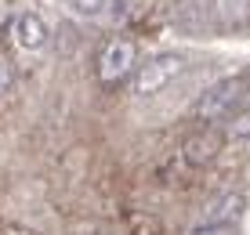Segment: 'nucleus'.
<instances>
[{
    "label": "nucleus",
    "instance_id": "nucleus-1",
    "mask_svg": "<svg viewBox=\"0 0 250 235\" xmlns=\"http://www.w3.org/2000/svg\"><path fill=\"white\" fill-rule=\"evenodd\" d=\"M247 83H250V80H243V76H229V80H218L214 87H207L200 98H196L192 116L200 119V123H221V119L236 116V105H239V98H243Z\"/></svg>",
    "mask_w": 250,
    "mask_h": 235
},
{
    "label": "nucleus",
    "instance_id": "nucleus-2",
    "mask_svg": "<svg viewBox=\"0 0 250 235\" xmlns=\"http://www.w3.org/2000/svg\"><path fill=\"white\" fill-rule=\"evenodd\" d=\"M182 73H185V55H178V51H160V55H152L145 65H138L131 87H134L138 98H152L163 87H170Z\"/></svg>",
    "mask_w": 250,
    "mask_h": 235
},
{
    "label": "nucleus",
    "instance_id": "nucleus-3",
    "mask_svg": "<svg viewBox=\"0 0 250 235\" xmlns=\"http://www.w3.org/2000/svg\"><path fill=\"white\" fill-rule=\"evenodd\" d=\"M134 65H138L134 40L113 37L105 47H102V55H98V80L105 83V87H116V83H124L127 76L134 73Z\"/></svg>",
    "mask_w": 250,
    "mask_h": 235
},
{
    "label": "nucleus",
    "instance_id": "nucleus-4",
    "mask_svg": "<svg viewBox=\"0 0 250 235\" xmlns=\"http://www.w3.org/2000/svg\"><path fill=\"white\" fill-rule=\"evenodd\" d=\"M225 137H229L225 130H218L214 123H203L200 130H192V134L182 141V159L188 163V167H207V163L218 159Z\"/></svg>",
    "mask_w": 250,
    "mask_h": 235
},
{
    "label": "nucleus",
    "instance_id": "nucleus-5",
    "mask_svg": "<svg viewBox=\"0 0 250 235\" xmlns=\"http://www.w3.org/2000/svg\"><path fill=\"white\" fill-rule=\"evenodd\" d=\"M7 33H11V40L19 43V47H25V51H40L47 43V25H44V19L40 15H15L11 19V25H7Z\"/></svg>",
    "mask_w": 250,
    "mask_h": 235
},
{
    "label": "nucleus",
    "instance_id": "nucleus-6",
    "mask_svg": "<svg viewBox=\"0 0 250 235\" xmlns=\"http://www.w3.org/2000/svg\"><path fill=\"white\" fill-rule=\"evenodd\" d=\"M247 210V196L243 192H225L221 199H214L203 214V224H236Z\"/></svg>",
    "mask_w": 250,
    "mask_h": 235
},
{
    "label": "nucleus",
    "instance_id": "nucleus-7",
    "mask_svg": "<svg viewBox=\"0 0 250 235\" xmlns=\"http://www.w3.org/2000/svg\"><path fill=\"white\" fill-rule=\"evenodd\" d=\"M225 134L232 137V141H250V109H247V112H236V116H229Z\"/></svg>",
    "mask_w": 250,
    "mask_h": 235
},
{
    "label": "nucleus",
    "instance_id": "nucleus-8",
    "mask_svg": "<svg viewBox=\"0 0 250 235\" xmlns=\"http://www.w3.org/2000/svg\"><path fill=\"white\" fill-rule=\"evenodd\" d=\"M11 83H15V65L7 62L4 55H0V98H4V94L11 91Z\"/></svg>",
    "mask_w": 250,
    "mask_h": 235
},
{
    "label": "nucleus",
    "instance_id": "nucleus-9",
    "mask_svg": "<svg viewBox=\"0 0 250 235\" xmlns=\"http://www.w3.org/2000/svg\"><path fill=\"white\" fill-rule=\"evenodd\" d=\"M188 235H236V232H232V224H200Z\"/></svg>",
    "mask_w": 250,
    "mask_h": 235
},
{
    "label": "nucleus",
    "instance_id": "nucleus-10",
    "mask_svg": "<svg viewBox=\"0 0 250 235\" xmlns=\"http://www.w3.org/2000/svg\"><path fill=\"white\" fill-rule=\"evenodd\" d=\"M69 4H73L80 15H98L102 7H105V0H69Z\"/></svg>",
    "mask_w": 250,
    "mask_h": 235
}]
</instances>
